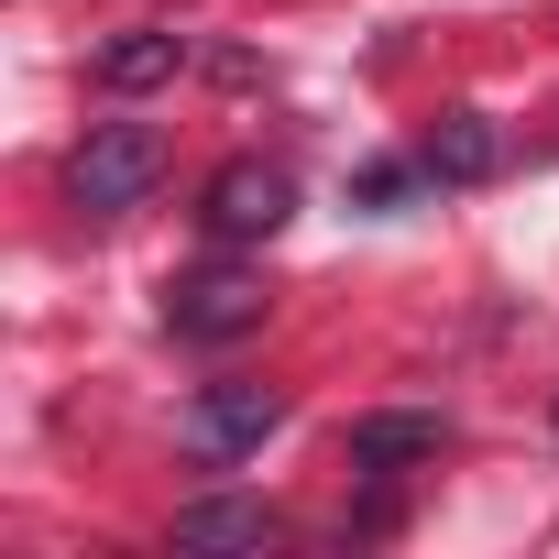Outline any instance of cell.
<instances>
[{
    "label": "cell",
    "mask_w": 559,
    "mask_h": 559,
    "mask_svg": "<svg viewBox=\"0 0 559 559\" xmlns=\"http://www.w3.org/2000/svg\"><path fill=\"white\" fill-rule=\"evenodd\" d=\"M274 428H286V395L274 384H209L187 417H176V439H187V461H209V472H230V461H252Z\"/></svg>",
    "instance_id": "3957f363"
},
{
    "label": "cell",
    "mask_w": 559,
    "mask_h": 559,
    "mask_svg": "<svg viewBox=\"0 0 559 559\" xmlns=\"http://www.w3.org/2000/svg\"><path fill=\"white\" fill-rule=\"evenodd\" d=\"M417 165H428L439 187H483V176H504V132H493L483 110H439V121L417 132Z\"/></svg>",
    "instance_id": "8992f818"
},
{
    "label": "cell",
    "mask_w": 559,
    "mask_h": 559,
    "mask_svg": "<svg viewBox=\"0 0 559 559\" xmlns=\"http://www.w3.org/2000/svg\"><path fill=\"white\" fill-rule=\"evenodd\" d=\"M417 176H428V165H362V187H352V198H362V209H395Z\"/></svg>",
    "instance_id": "9c48e42d"
},
{
    "label": "cell",
    "mask_w": 559,
    "mask_h": 559,
    "mask_svg": "<svg viewBox=\"0 0 559 559\" xmlns=\"http://www.w3.org/2000/svg\"><path fill=\"white\" fill-rule=\"evenodd\" d=\"M263 308H274V297H263V274H252V263H198V274H176V286H165V330L198 341V352L252 341Z\"/></svg>",
    "instance_id": "7a4b0ae2"
},
{
    "label": "cell",
    "mask_w": 559,
    "mask_h": 559,
    "mask_svg": "<svg viewBox=\"0 0 559 559\" xmlns=\"http://www.w3.org/2000/svg\"><path fill=\"white\" fill-rule=\"evenodd\" d=\"M154 176H165V132H154V121H99V132L67 154V198H78L88 219L143 209V198H154Z\"/></svg>",
    "instance_id": "6da1fadb"
},
{
    "label": "cell",
    "mask_w": 559,
    "mask_h": 559,
    "mask_svg": "<svg viewBox=\"0 0 559 559\" xmlns=\"http://www.w3.org/2000/svg\"><path fill=\"white\" fill-rule=\"evenodd\" d=\"M341 450H352V472H406V461H439L450 450V417L439 406H373V417L341 428Z\"/></svg>",
    "instance_id": "5b68a950"
},
{
    "label": "cell",
    "mask_w": 559,
    "mask_h": 559,
    "mask_svg": "<svg viewBox=\"0 0 559 559\" xmlns=\"http://www.w3.org/2000/svg\"><path fill=\"white\" fill-rule=\"evenodd\" d=\"M286 219H297V176H286V165H263V154L219 165L209 198H198V230H209V241H274Z\"/></svg>",
    "instance_id": "277c9868"
},
{
    "label": "cell",
    "mask_w": 559,
    "mask_h": 559,
    "mask_svg": "<svg viewBox=\"0 0 559 559\" xmlns=\"http://www.w3.org/2000/svg\"><path fill=\"white\" fill-rule=\"evenodd\" d=\"M176 548H274V515L241 493H198V504H176Z\"/></svg>",
    "instance_id": "ba28073f"
},
{
    "label": "cell",
    "mask_w": 559,
    "mask_h": 559,
    "mask_svg": "<svg viewBox=\"0 0 559 559\" xmlns=\"http://www.w3.org/2000/svg\"><path fill=\"white\" fill-rule=\"evenodd\" d=\"M176 67H187V34H176V23H132V34L99 45V88H110V99H143V88H165Z\"/></svg>",
    "instance_id": "52a82bcc"
}]
</instances>
